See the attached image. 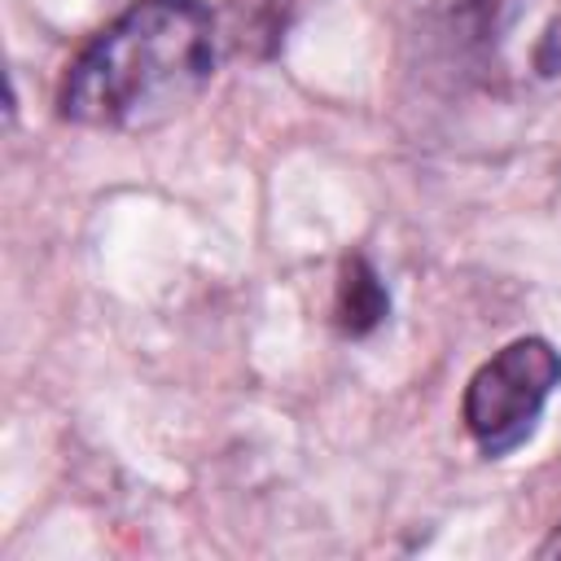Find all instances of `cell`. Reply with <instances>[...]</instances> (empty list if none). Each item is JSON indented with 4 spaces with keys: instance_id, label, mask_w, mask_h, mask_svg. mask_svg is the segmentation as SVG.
I'll return each mask as SVG.
<instances>
[{
    "instance_id": "1",
    "label": "cell",
    "mask_w": 561,
    "mask_h": 561,
    "mask_svg": "<svg viewBox=\"0 0 561 561\" xmlns=\"http://www.w3.org/2000/svg\"><path fill=\"white\" fill-rule=\"evenodd\" d=\"M219 35L202 0H131L70 61L57 114L96 131H149L175 118L215 75Z\"/></svg>"
},
{
    "instance_id": "4",
    "label": "cell",
    "mask_w": 561,
    "mask_h": 561,
    "mask_svg": "<svg viewBox=\"0 0 561 561\" xmlns=\"http://www.w3.org/2000/svg\"><path fill=\"white\" fill-rule=\"evenodd\" d=\"M535 70H539L543 79L561 75V18H552L548 31L539 35V44H535Z\"/></svg>"
},
{
    "instance_id": "3",
    "label": "cell",
    "mask_w": 561,
    "mask_h": 561,
    "mask_svg": "<svg viewBox=\"0 0 561 561\" xmlns=\"http://www.w3.org/2000/svg\"><path fill=\"white\" fill-rule=\"evenodd\" d=\"M337 329L346 337H368L386 316H390V294L377 276V267L364 254H351L342 263V280H337V302H333Z\"/></svg>"
},
{
    "instance_id": "2",
    "label": "cell",
    "mask_w": 561,
    "mask_h": 561,
    "mask_svg": "<svg viewBox=\"0 0 561 561\" xmlns=\"http://www.w3.org/2000/svg\"><path fill=\"white\" fill-rule=\"evenodd\" d=\"M561 386V351L548 337H517L500 346L465 386L460 416L482 456L517 451L535 425L552 390Z\"/></svg>"
},
{
    "instance_id": "5",
    "label": "cell",
    "mask_w": 561,
    "mask_h": 561,
    "mask_svg": "<svg viewBox=\"0 0 561 561\" xmlns=\"http://www.w3.org/2000/svg\"><path fill=\"white\" fill-rule=\"evenodd\" d=\"M539 552H543V557H557V552H561V526L552 530V539H548V543H543Z\"/></svg>"
}]
</instances>
